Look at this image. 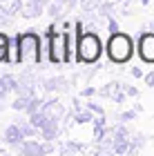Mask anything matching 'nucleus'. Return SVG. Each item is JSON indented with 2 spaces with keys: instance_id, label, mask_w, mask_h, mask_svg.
I'll list each match as a JSON object with an SVG mask.
<instances>
[{
  "instance_id": "1",
  "label": "nucleus",
  "mask_w": 154,
  "mask_h": 156,
  "mask_svg": "<svg viewBox=\"0 0 154 156\" xmlns=\"http://www.w3.org/2000/svg\"><path fill=\"white\" fill-rule=\"evenodd\" d=\"M74 29L78 34V40H76V62H83V65H94V62H98L103 51H105L101 36L94 29H85L81 20H76Z\"/></svg>"
},
{
  "instance_id": "2",
  "label": "nucleus",
  "mask_w": 154,
  "mask_h": 156,
  "mask_svg": "<svg viewBox=\"0 0 154 156\" xmlns=\"http://www.w3.org/2000/svg\"><path fill=\"white\" fill-rule=\"evenodd\" d=\"M43 60L52 65H67L69 54H67V31H56L52 25L45 34V45H43Z\"/></svg>"
},
{
  "instance_id": "3",
  "label": "nucleus",
  "mask_w": 154,
  "mask_h": 156,
  "mask_svg": "<svg viewBox=\"0 0 154 156\" xmlns=\"http://www.w3.org/2000/svg\"><path fill=\"white\" fill-rule=\"evenodd\" d=\"M18 60L27 67H38L43 62V40L36 29H27L18 36Z\"/></svg>"
},
{
  "instance_id": "4",
  "label": "nucleus",
  "mask_w": 154,
  "mask_h": 156,
  "mask_svg": "<svg viewBox=\"0 0 154 156\" xmlns=\"http://www.w3.org/2000/svg\"><path fill=\"white\" fill-rule=\"evenodd\" d=\"M105 51H107L112 62L123 65V62H127L132 56H134V42H132V38L127 36V34L116 31V34H112V36H109Z\"/></svg>"
},
{
  "instance_id": "5",
  "label": "nucleus",
  "mask_w": 154,
  "mask_h": 156,
  "mask_svg": "<svg viewBox=\"0 0 154 156\" xmlns=\"http://www.w3.org/2000/svg\"><path fill=\"white\" fill-rule=\"evenodd\" d=\"M40 89L45 94H67L72 89V83L65 76H49V78H40Z\"/></svg>"
},
{
  "instance_id": "6",
  "label": "nucleus",
  "mask_w": 154,
  "mask_h": 156,
  "mask_svg": "<svg viewBox=\"0 0 154 156\" xmlns=\"http://www.w3.org/2000/svg\"><path fill=\"white\" fill-rule=\"evenodd\" d=\"M136 51L143 62H154V31L152 34H141L136 42Z\"/></svg>"
},
{
  "instance_id": "7",
  "label": "nucleus",
  "mask_w": 154,
  "mask_h": 156,
  "mask_svg": "<svg viewBox=\"0 0 154 156\" xmlns=\"http://www.w3.org/2000/svg\"><path fill=\"white\" fill-rule=\"evenodd\" d=\"M98 96L109 98L112 103H123L127 94H125V85H123L121 80H116V83H107L105 87H101V89H98Z\"/></svg>"
},
{
  "instance_id": "8",
  "label": "nucleus",
  "mask_w": 154,
  "mask_h": 156,
  "mask_svg": "<svg viewBox=\"0 0 154 156\" xmlns=\"http://www.w3.org/2000/svg\"><path fill=\"white\" fill-rule=\"evenodd\" d=\"M23 140H25V134H23V129H20V125L11 123V125H7L5 129H2V143L9 145V150L18 147Z\"/></svg>"
},
{
  "instance_id": "9",
  "label": "nucleus",
  "mask_w": 154,
  "mask_h": 156,
  "mask_svg": "<svg viewBox=\"0 0 154 156\" xmlns=\"http://www.w3.org/2000/svg\"><path fill=\"white\" fill-rule=\"evenodd\" d=\"M13 152H18L23 156H43L45 154L43 143H40V140H34V138H25L18 147H13Z\"/></svg>"
},
{
  "instance_id": "10",
  "label": "nucleus",
  "mask_w": 154,
  "mask_h": 156,
  "mask_svg": "<svg viewBox=\"0 0 154 156\" xmlns=\"http://www.w3.org/2000/svg\"><path fill=\"white\" fill-rule=\"evenodd\" d=\"M43 112L49 118H56V120H63L67 116V109H65V105H63L58 98H49V101H45L43 103Z\"/></svg>"
},
{
  "instance_id": "11",
  "label": "nucleus",
  "mask_w": 154,
  "mask_h": 156,
  "mask_svg": "<svg viewBox=\"0 0 154 156\" xmlns=\"http://www.w3.org/2000/svg\"><path fill=\"white\" fill-rule=\"evenodd\" d=\"M47 7L45 5H40L36 2V0H25V5H23V11H20V18H25V20H36L40 18L45 13Z\"/></svg>"
},
{
  "instance_id": "12",
  "label": "nucleus",
  "mask_w": 154,
  "mask_h": 156,
  "mask_svg": "<svg viewBox=\"0 0 154 156\" xmlns=\"http://www.w3.org/2000/svg\"><path fill=\"white\" fill-rule=\"evenodd\" d=\"M16 83H18V76H13V74H0V101H2V103L9 98V94H13Z\"/></svg>"
},
{
  "instance_id": "13",
  "label": "nucleus",
  "mask_w": 154,
  "mask_h": 156,
  "mask_svg": "<svg viewBox=\"0 0 154 156\" xmlns=\"http://www.w3.org/2000/svg\"><path fill=\"white\" fill-rule=\"evenodd\" d=\"M58 134H60V120L47 118V123L40 127V138L43 140H58Z\"/></svg>"
},
{
  "instance_id": "14",
  "label": "nucleus",
  "mask_w": 154,
  "mask_h": 156,
  "mask_svg": "<svg viewBox=\"0 0 154 156\" xmlns=\"http://www.w3.org/2000/svg\"><path fill=\"white\" fill-rule=\"evenodd\" d=\"M23 5H25V0H0V9L5 13H9V16H20Z\"/></svg>"
},
{
  "instance_id": "15",
  "label": "nucleus",
  "mask_w": 154,
  "mask_h": 156,
  "mask_svg": "<svg viewBox=\"0 0 154 156\" xmlns=\"http://www.w3.org/2000/svg\"><path fill=\"white\" fill-rule=\"evenodd\" d=\"M72 118L76 125H85V123H92L94 120V112L83 107V109H72Z\"/></svg>"
},
{
  "instance_id": "16",
  "label": "nucleus",
  "mask_w": 154,
  "mask_h": 156,
  "mask_svg": "<svg viewBox=\"0 0 154 156\" xmlns=\"http://www.w3.org/2000/svg\"><path fill=\"white\" fill-rule=\"evenodd\" d=\"M63 11H65V7L60 2H56V0H52V2L47 5V9H45V13L49 18H63Z\"/></svg>"
},
{
  "instance_id": "17",
  "label": "nucleus",
  "mask_w": 154,
  "mask_h": 156,
  "mask_svg": "<svg viewBox=\"0 0 154 156\" xmlns=\"http://www.w3.org/2000/svg\"><path fill=\"white\" fill-rule=\"evenodd\" d=\"M112 150H114V154H127L130 152V138H114Z\"/></svg>"
},
{
  "instance_id": "18",
  "label": "nucleus",
  "mask_w": 154,
  "mask_h": 156,
  "mask_svg": "<svg viewBox=\"0 0 154 156\" xmlns=\"http://www.w3.org/2000/svg\"><path fill=\"white\" fill-rule=\"evenodd\" d=\"M47 118H49V116H47L43 109H38V112H34V114H29V123H31V125H36L38 129H40V127L47 123Z\"/></svg>"
},
{
  "instance_id": "19",
  "label": "nucleus",
  "mask_w": 154,
  "mask_h": 156,
  "mask_svg": "<svg viewBox=\"0 0 154 156\" xmlns=\"http://www.w3.org/2000/svg\"><path fill=\"white\" fill-rule=\"evenodd\" d=\"M27 103H29V96H16L9 105H11L13 112H25L27 109Z\"/></svg>"
},
{
  "instance_id": "20",
  "label": "nucleus",
  "mask_w": 154,
  "mask_h": 156,
  "mask_svg": "<svg viewBox=\"0 0 154 156\" xmlns=\"http://www.w3.org/2000/svg\"><path fill=\"white\" fill-rule=\"evenodd\" d=\"M101 2L103 0H81V11L83 13H94L96 9H98Z\"/></svg>"
},
{
  "instance_id": "21",
  "label": "nucleus",
  "mask_w": 154,
  "mask_h": 156,
  "mask_svg": "<svg viewBox=\"0 0 154 156\" xmlns=\"http://www.w3.org/2000/svg\"><path fill=\"white\" fill-rule=\"evenodd\" d=\"M13 25V16H9V13H5L2 9H0V29H7V27Z\"/></svg>"
},
{
  "instance_id": "22",
  "label": "nucleus",
  "mask_w": 154,
  "mask_h": 156,
  "mask_svg": "<svg viewBox=\"0 0 154 156\" xmlns=\"http://www.w3.org/2000/svg\"><path fill=\"white\" fill-rule=\"evenodd\" d=\"M134 118H136V112H123V114L116 116L118 123H130V120H134Z\"/></svg>"
},
{
  "instance_id": "23",
  "label": "nucleus",
  "mask_w": 154,
  "mask_h": 156,
  "mask_svg": "<svg viewBox=\"0 0 154 156\" xmlns=\"http://www.w3.org/2000/svg\"><path fill=\"white\" fill-rule=\"evenodd\" d=\"M56 2H60L63 7H65V11H72V9H76V7H78L81 0H56Z\"/></svg>"
},
{
  "instance_id": "24",
  "label": "nucleus",
  "mask_w": 154,
  "mask_h": 156,
  "mask_svg": "<svg viewBox=\"0 0 154 156\" xmlns=\"http://www.w3.org/2000/svg\"><path fill=\"white\" fill-rule=\"evenodd\" d=\"M85 107H87V109H92L94 114H103V107H101V105L96 103V101H87V103H85Z\"/></svg>"
},
{
  "instance_id": "25",
  "label": "nucleus",
  "mask_w": 154,
  "mask_h": 156,
  "mask_svg": "<svg viewBox=\"0 0 154 156\" xmlns=\"http://www.w3.org/2000/svg\"><path fill=\"white\" fill-rule=\"evenodd\" d=\"M94 94H98V89L96 87H85L81 91V98H89V96H94Z\"/></svg>"
},
{
  "instance_id": "26",
  "label": "nucleus",
  "mask_w": 154,
  "mask_h": 156,
  "mask_svg": "<svg viewBox=\"0 0 154 156\" xmlns=\"http://www.w3.org/2000/svg\"><path fill=\"white\" fill-rule=\"evenodd\" d=\"M107 29H109V34H116V31H118V23H116L112 16L107 18Z\"/></svg>"
},
{
  "instance_id": "27",
  "label": "nucleus",
  "mask_w": 154,
  "mask_h": 156,
  "mask_svg": "<svg viewBox=\"0 0 154 156\" xmlns=\"http://www.w3.org/2000/svg\"><path fill=\"white\" fill-rule=\"evenodd\" d=\"M130 74H132V76H134V78H143V76H145L141 67H132V69H130Z\"/></svg>"
},
{
  "instance_id": "28",
  "label": "nucleus",
  "mask_w": 154,
  "mask_h": 156,
  "mask_svg": "<svg viewBox=\"0 0 154 156\" xmlns=\"http://www.w3.org/2000/svg\"><path fill=\"white\" fill-rule=\"evenodd\" d=\"M125 94L136 98V96H138V89H136V87H130V85H125Z\"/></svg>"
},
{
  "instance_id": "29",
  "label": "nucleus",
  "mask_w": 154,
  "mask_h": 156,
  "mask_svg": "<svg viewBox=\"0 0 154 156\" xmlns=\"http://www.w3.org/2000/svg\"><path fill=\"white\" fill-rule=\"evenodd\" d=\"M143 80L148 83V87H154V74H152V72H150V74H145V76H143Z\"/></svg>"
},
{
  "instance_id": "30",
  "label": "nucleus",
  "mask_w": 154,
  "mask_h": 156,
  "mask_svg": "<svg viewBox=\"0 0 154 156\" xmlns=\"http://www.w3.org/2000/svg\"><path fill=\"white\" fill-rule=\"evenodd\" d=\"M7 54H9V47H0V62H7Z\"/></svg>"
},
{
  "instance_id": "31",
  "label": "nucleus",
  "mask_w": 154,
  "mask_h": 156,
  "mask_svg": "<svg viewBox=\"0 0 154 156\" xmlns=\"http://www.w3.org/2000/svg\"><path fill=\"white\" fill-rule=\"evenodd\" d=\"M36 2H40V5H45V7H47V5L52 2V0H36Z\"/></svg>"
},
{
  "instance_id": "32",
  "label": "nucleus",
  "mask_w": 154,
  "mask_h": 156,
  "mask_svg": "<svg viewBox=\"0 0 154 156\" xmlns=\"http://www.w3.org/2000/svg\"><path fill=\"white\" fill-rule=\"evenodd\" d=\"M0 112H2V101H0Z\"/></svg>"
}]
</instances>
